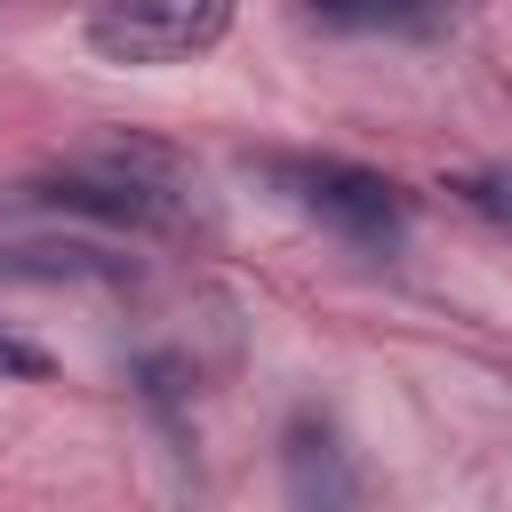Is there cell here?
<instances>
[{
  "label": "cell",
  "mask_w": 512,
  "mask_h": 512,
  "mask_svg": "<svg viewBox=\"0 0 512 512\" xmlns=\"http://www.w3.org/2000/svg\"><path fill=\"white\" fill-rule=\"evenodd\" d=\"M256 168H264V184H272L288 208H304L312 224H328L336 240H352V248H368V256H392V248L408 240V192H400L392 176L360 168V160L280 152V160H256Z\"/></svg>",
  "instance_id": "obj_1"
},
{
  "label": "cell",
  "mask_w": 512,
  "mask_h": 512,
  "mask_svg": "<svg viewBox=\"0 0 512 512\" xmlns=\"http://www.w3.org/2000/svg\"><path fill=\"white\" fill-rule=\"evenodd\" d=\"M240 0H96L88 8V48L120 72H160L192 64L232 32Z\"/></svg>",
  "instance_id": "obj_2"
},
{
  "label": "cell",
  "mask_w": 512,
  "mask_h": 512,
  "mask_svg": "<svg viewBox=\"0 0 512 512\" xmlns=\"http://www.w3.org/2000/svg\"><path fill=\"white\" fill-rule=\"evenodd\" d=\"M280 472H288V496H296L304 512H328V504H352V496H360V480H352V464H344V448H336V424H328L320 408H296V416H288V432H280Z\"/></svg>",
  "instance_id": "obj_3"
},
{
  "label": "cell",
  "mask_w": 512,
  "mask_h": 512,
  "mask_svg": "<svg viewBox=\"0 0 512 512\" xmlns=\"http://www.w3.org/2000/svg\"><path fill=\"white\" fill-rule=\"evenodd\" d=\"M8 280H128V256L104 248H0Z\"/></svg>",
  "instance_id": "obj_4"
},
{
  "label": "cell",
  "mask_w": 512,
  "mask_h": 512,
  "mask_svg": "<svg viewBox=\"0 0 512 512\" xmlns=\"http://www.w3.org/2000/svg\"><path fill=\"white\" fill-rule=\"evenodd\" d=\"M304 16H320L336 32H376V24H424L432 0H304Z\"/></svg>",
  "instance_id": "obj_5"
},
{
  "label": "cell",
  "mask_w": 512,
  "mask_h": 512,
  "mask_svg": "<svg viewBox=\"0 0 512 512\" xmlns=\"http://www.w3.org/2000/svg\"><path fill=\"white\" fill-rule=\"evenodd\" d=\"M472 216H488V224H512V160H496V168H472V176H456L448 184Z\"/></svg>",
  "instance_id": "obj_6"
},
{
  "label": "cell",
  "mask_w": 512,
  "mask_h": 512,
  "mask_svg": "<svg viewBox=\"0 0 512 512\" xmlns=\"http://www.w3.org/2000/svg\"><path fill=\"white\" fill-rule=\"evenodd\" d=\"M136 392L152 400V416L176 432V400H184V368L168 360V352H152V360H136Z\"/></svg>",
  "instance_id": "obj_7"
},
{
  "label": "cell",
  "mask_w": 512,
  "mask_h": 512,
  "mask_svg": "<svg viewBox=\"0 0 512 512\" xmlns=\"http://www.w3.org/2000/svg\"><path fill=\"white\" fill-rule=\"evenodd\" d=\"M0 376H16V384H40V376H56V360H48L40 344H24V336H8V328H0Z\"/></svg>",
  "instance_id": "obj_8"
},
{
  "label": "cell",
  "mask_w": 512,
  "mask_h": 512,
  "mask_svg": "<svg viewBox=\"0 0 512 512\" xmlns=\"http://www.w3.org/2000/svg\"><path fill=\"white\" fill-rule=\"evenodd\" d=\"M0 8H8V0H0Z\"/></svg>",
  "instance_id": "obj_9"
}]
</instances>
